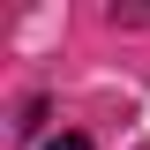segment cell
<instances>
[{
	"instance_id": "1",
	"label": "cell",
	"mask_w": 150,
	"mask_h": 150,
	"mask_svg": "<svg viewBox=\"0 0 150 150\" xmlns=\"http://www.w3.org/2000/svg\"><path fill=\"white\" fill-rule=\"evenodd\" d=\"M45 150H90V135L83 128H60V135H45Z\"/></svg>"
}]
</instances>
